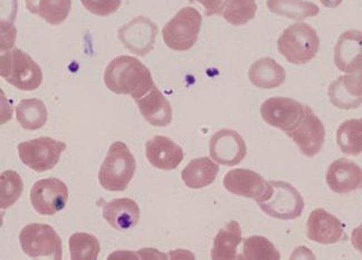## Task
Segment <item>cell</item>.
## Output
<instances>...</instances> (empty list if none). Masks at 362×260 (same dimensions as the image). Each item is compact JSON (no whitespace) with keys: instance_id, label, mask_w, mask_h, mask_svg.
I'll return each instance as SVG.
<instances>
[{"instance_id":"1","label":"cell","mask_w":362,"mask_h":260,"mask_svg":"<svg viewBox=\"0 0 362 260\" xmlns=\"http://www.w3.org/2000/svg\"><path fill=\"white\" fill-rule=\"evenodd\" d=\"M104 83L108 90L118 95L143 98L154 86L150 69L132 56H118L108 64Z\"/></svg>"},{"instance_id":"2","label":"cell","mask_w":362,"mask_h":260,"mask_svg":"<svg viewBox=\"0 0 362 260\" xmlns=\"http://www.w3.org/2000/svg\"><path fill=\"white\" fill-rule=\"evenodd\" d=\"M136 161L129 147L121 141L110 145L105 160L100 166L98 180L108 191H124L134 176Z\"/></svg>"},{"instance_id":"3","label":"cell","mask_w":362,"mask_h":260,"mask_svg":"<svg viewBox=\"0 0 362 260\" xmlns=\"http://www.w3.org/2000/svg\"><path fill=\"white\" fill-rule=\"evenodd\" d=\"M320 48V40L315 29L305 23L291 25L278 40L281 55L294 65H305L313 61Z\"/></svg>"},{"instance_id":"4","label":"cell","mask_w":362,"mask_h":260,"mask_svg":"<svg viewBox=\"0 0 362 260\" xmlns=\"http://www.w3.org/2000/svg\"><path fill=\"white\" fill-rule=\"evenodd\" d=\"M0 75L9 84L25 92L37 90L42 83L40 65L19 48H13L1 55Z\"/></svg>"},{"instance_id":"5","label":"cell","mask_w":362,"mask_h":260,"mask_svg":"<svg viewBox=\"0 0 362 260\" xmlns=\"http://www.w3.org/2000/svg\"><path fill=\"white\" fill-rule=\"evenodd\" d=\"M202 26V16L193 7H184L164 26L163 40L176 52H185L195 45Z\"/></svg>"},{"instance_id":"6","label":"cell","mask_w":362,"mask_h":260,"mask_svg":"<svg viewBox=\"0 0 362 260\" xmlns=\"http://www.w3.org/2000/svg\"><path fill=\"white\" fill-rule=\"evenodd\" d=\"M21 249L32 258H63V246L61 237L54 228L44 224H30L24 227L19 234Z\"/></svg>"},{"instance_id":"7","label":"cell","mask_w":362,"mask_h":260,"mask_svg":"<svg viewBox=\"0 0 362 260\" xmlns=\"http://www.w3.org/2000/svg\"><path fill=\"white\" fill-rule=\"evenodd\" d=\"M273 192L268 200L259 203L261 210L279 220L299 218L305 209L301 193L292 184L284 181H270Z\"/></svg>"},{"instance_id":"8","label":"cell","mask_w":362,"mask_h":260,"mask_svg":"<svg viewBox=\"0 0 362 260\" xmlns=\"http://www.w3.org/2000/svg\"><path fill=\"white\" fill-rule=\"evenodd\" d=\"M65 150L66 143L48 137H38L18 145L21 162L36 172L52 170Z\"/></svg>"},{"instance_id":"9","label":"cell","mask_w":362,"mask_h":260,"mask_svg":"<svg viewBox=\"0 0 362 260\" xmlns=\"http://www.w3.org/2000/svg\"><path fill=\"white\" fill-rule=\"evenodd\" d=\"M223 186L228 192L240 197L250 198L257 203L271 197L273 187L270 182L255 171L247 169H234L224 176Z\"/></svg>"},{"instance_id":"10","label":"cell","mask_w":362,"mask_h":260,"mask_svg":"<svg viewBox=\"0 0 362 260\" xmlns=\"http://www.w3.org/2000/svg\"><path fill=\"white\" fill-rule=\"evenodd\" d=\"M305 106L289 98H271L261 106V116L269 125L281 131H292L305 116Z\"/></svg>"},{"instance_id":"11","label":"cell","mask_w":362,"mask_h":260,"mask_svg":"<svg viewBox=\"0 0 362 260\" xmlns=\"http://www.w3.org/2000/svg\"><path fill=\"white\" fill-rule=\"evenodd\" d=\"M69 197V188L56 178L37 181L30 191L33 208L42 215H54L63 210Z\"/></svg>"},{"instance_id":"12","label":"cell","mask_w":362,"mask_h":260,"mask_svg":"<svg viewBox=\"0 0 362 260\" xmlns=\"http://www.w3.org/2000/svg\"><path fill=\"white\" fill-rule=\"evenodd\" d=\"M158 33V26L151 19L139 16L118 29L117 36L131 53L143 57L152 52Z\"/></svg>"},{"instance_id":"13","label":"cell","mask_w":362,"mask_h":260,"mask_svg":"<svg viewBox=\"0 0 362 260\" xmlns=\"http://www.w3.org/2000/svg\"><path fill=\"white\" fill-rule=\"evenodd\" d=\"M297 143L302 154L313 158L320 152L326 140V129L313 111L305 106V116L302 118L299 125L292 131L286 133Z\"/></svg>"},{"instance_id":"14","label":"cell","mask_w":362,"mask_h":260,"mask_svg":"<svg viewBox=\"0 0 362 260\" xmlns=\"http://www.w3.org/2000/svg\"><path fill=\"white\" fill-rule=\"evenodd\" d=\"M245 140L234 130L216 132L210 141L211 158L222 166H234L247 157Z\"/></svg>"},{"instance_id":"15","label":"cell","mask_w":362,"mask_h":260,"mask_svg":"<svg viewBox=\"0 0 362 260\" xmlns=\"http://www.w3.org/2000/svg\"><path fill=\"white\" fill-rule=\"evenodd\" d=\"M307 237L317 244H337L344 239V226L337 217L320 208L309 215Z\"/></svg>"},{"instance_id":"16","label":"cell","mask_w":362,"mask_h":260,"mask_svg":"<svg viewBox=\"0 0 362 260\" xmlns=\"http://www.w3.org/2000/svg\"><path fill=\"white\" fill-rule=\"evenodd\" d=\"M331 104L340 110H354L362 104V79L358 72L346 74L331 83L328 89Z\"/></svg>"},{"instance_id":"17","label":"cell","mask_w":362,"mask_h":260,"mask_svg":"<svg viewBox=\"0 0 362 260\" xmlns=\"http://www.w3.org/2000/svg\"><path fill=\"white\" fill-rule=\"evenodd\" d=\"M327 184L332 191L344 195L362 189V169L346 158L334 161L327 171Z\"/></svg>"},{"instance_id":"18","label":"cell","mask_w":362,"mask_h":260,"mask_svg":"<svg viewBox=\"0 0 362 260\" xmlns=\"http://www.w3.org/2000/svg\"><path fill=\"white\" fill-rule=\"evenodd\" d=\"M334 64L346 74L359 71L362 66V32L352 29L340 35L334 47Z\"/></svg>"},{"instance_id":"19","label":"cell","mask_w":362,"mask_h":260,"mask_svg":"<svg viewBox=\"0 0 362 260\" xmlns=\"http://www.w3.org/2000/svg\"><path fill=\"white\" fill-rule=\"evenodd\" d=\"M146 158L154 168L160 170H174L184 159L183 149L171 139L156 135L145 145Z\"/></svg>"},{"instance_id":"20","label":"cell","mask_w":362,"mask_h":260,"mask_svg":"<svg viewBox=\"0 0 362 260\" xmlns=\"http://www.w3.org/2000/svg\"><path fill=\"white\" fill-rule=\"evenodd\" d=\"M103 218L112 228L124 232L134 228L141 218L139 207L134 200L129 198L115 199L102 205Z\"/></svg>"},{"instance_id":"21","label":"cell","mask_w":362,"mask_h":260,"mask_svg":"<svg viewBox=\"0 0 362 260\" xmlns=\"http://www.w3.org/2000/svg\"><path fill=\"white\" fill-rule=\"evenodd\" d=\"M139 112L151 125L164 128L172 122V106L163 93L154 85L143 98H135Z\"/></svg>"},{"instance_id":"22","label":"cell","mask_w":362,"mask_h":260,"mask_svg":"<svg viewBox=\"0 0 362 260\" xmlns=\"http://www.w3.org/2000/svg\"><path fill=\"white\" fill-rule=\"evenodd\" d=\"M249 79L259 89L271 90L284 84L286 71L273 58H261L250 67Z\"/></svg>"},{"instance_id":"23","label":"cell","mask_w":362,"mask_h":260,"mask_svg":"<svg viewBox=\"0 0 362 260\" xmlns=\"http://www.w3.org/2000/svg\"><path fill=\"white\" fill-rule=\"evenodd\" d=\"M218 170L210 158L194 159L182 171V180L189 189H202L216 181Z\"/></svg>"},{"instance_id":"24","label":"cell","mask_w":362,"mask_h":260,"mask_svg":"<svg viewBox=\"0 0 362 260\" xmlns=\"http://www.w3.org/2000/svg\"><path fill=\"white\" fill-rule=\"evenodd\" d=\"M242 242L241 227L239 222L232 220L221 229L213 242L211 257L212 259H235L236 249Z\"/></svg>"},{"instance_id":"25","label":"cell","mask_w":362,"mask_h":260,"mask_svg":"<svg viewBox=\"0 0 362 260\" xmlns=\"http://www.w3.org/2000/svg\"><path fill=\"white\" fill-rule=\"evenodd\" d=\"M26 7L48 24L61 25L71 13V0H26Z\"/></svg>"},{"instance_id":"26","label":"cell","mask_w":362,"mask_h":260,"mask_svg":"<svg viewBox=\"0 0 362 260\" xmlns=\"http://www.w3.org/2000/svg\"><path fill=\"white\" fill-rule=\"evenodd\" d=\"M17 122L27 131L42 129L47 123L48 111L42 101L38 98L23 100L16 108Z\"/></svg>"},{"instance_id":"27","label":"cell","mask_w":362,"mask_h":260,"mask_svg":"<svg viewBox=\"0 0 362 260\" xmlns=\"http://www.w3.org/2000/svg\"><path fill=\"white\" fill-rule=\"evenodd\" d=\"M267 6L273 13L297 21L319 13V7L305 0H267Z\"/></svg>"},{"instance_id":"28","label":"cell","mask_w":362,"mask_h":260,"mask_svg":"<svg viewBox=\"0 0 362 260\" xmlns=\"http://www.w3.org/2000/svg\"><path fill=\"white\" fill-rule=\"evenodd\" d=\"M337 143L348 155L362 153V118L346 120L337 130Z\"/></svg>"},{"instance_id":"29","label":"cell","mask_w":362,"mask_h":260,"mask_svg":"<svg viewBox=\"0 0 362 260\" xmlns=\"http://www.w3.org/2000/svg\"><path fill=\"white\" fill-rule=\"evenodd\" d=\"M257 9L255 0H226L222 16L233 26H242L255 18Z\"/></svg>"},{"instance_id":"30","label":"cell","mask_w":362,"mask_h":260,"mask_svg":"<svg viewBox=\"0 0 362 260\" xmlns=\"http://www.w3.org/2000/svg\"><path fill=\"white\" fill-rule=\"evenodd\" d=\"M239 259H280V252L265 237L252 236L243 240V249Z\"/></svg>"},{"instance_id":"31","label":"cell","mask_w":362,"mask_h":260,"mask_svg":"<svg viewBox=\"0 0 362 260\" xmlns=\"http://www.w3.org/2000/svg\"><path fill=\"white\" fill-rule=\"evenodd\" d=\"M69 250L73 260H95L100 255V246L96 237L76 232L69 238Z\"/></svg>"},{"instance_id":"32","label":"cell","mask_w":362,"mask_h":260,"mask_svg":"<svg viewBox=\"0 0 362 260\" xmlns=\"http://www.w3.org/2000/svg\"><path fill=\"white\" fill-rule=\"evenodd\" d=\"M24 190V182L15 171H4L0 176V205L7 209L18 201Z\"/></svg>"},{"instance_id":"33","label":"cell","mask_w":362,"mask_h":260,"mask_svg":"<svg viewBox=\"0 0 362 260\" xmlns=\"http://www.w3.org/2000/svg\"><path fill=\"white\" fill-rule=\"evenodd\" d=\"M85 9L96 16L107 17L116 13L122 5V0H81Z\"/></svg>"},{"instance_id":"34","label":"cell","mask_w":362,"mask_h":260,"mask_svg":"<svg viewBox=\"0 0 362 260\" xmlns=\"http://www.w3.org/2000/svg\"><path fill=\"white\" fill-rule=\"evenodd\" d=\"M189 3H197L204 9L205 16L222 15L226 0H189Z\"/></svg>"},{"instance_id":"35","label":"cell","mask_w":362,"mask_h":260,"mask_svg":"<svg viewBox=\"0 0 362 260\" xmlns=\"http://www.w3.org/2000/svg\"><path fill=\"white\" fill-rule=\"evenodd\" d=\"M351 244L358 251L362 254V225L354 229L351 234Z\"/></svg>"},{"instance_id":"36","label":"cell","mask_w":362,"mask_h":260,"mask_svg":"<svg viewBox=\"0 0 362 260\" xmlns=\"http://www.w3.org/2000/svg\"><path fill=\"white\" fill-rule=\"evenodd\" d=\"M342 1L344 0H320V3L327 9H337L341 5Z\"/></svg>"},{"instance_id":"37","label":"cell","mask_w":362,"mask_h":260,"mask_svg":"<svg viewBox=\"0 0 362 260\" xmlns=\"http://www.w3.org/2000/svg\"><path fill=\"white\" fill-rule=\"evenodd\" d=\"M357 72H358V74H359L360 77H361V79H362V66H361V67H360L359 71H357Z\"/></svg>"}]
</instances>
